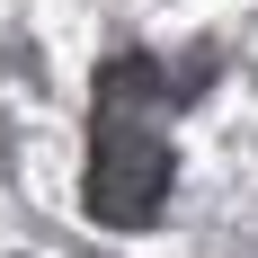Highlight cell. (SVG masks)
Wrapping results in <instances>:
<instances>
[{"label":"cell","mask_w":258,"mask_h":258,"mask_svg":"<svg viewBox=\"0 0 258 258\" xmlns=\"http://www.w3.org/2000/svg\"><path fill=\"white\" fill-rule=\"evenodd\" d=\"M169 116H178V89H169V72H160L152 53H116V62H98L80 205L98 214L107 232H152V223H160L169 178H178Z\"/></svg>","instance_id":"obj_1"}]
</instances>
